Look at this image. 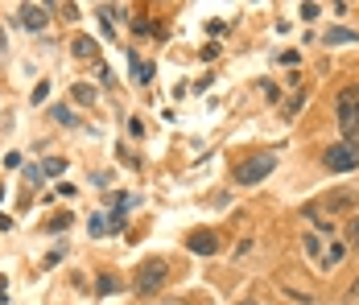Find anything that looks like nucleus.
I'll list each match as a JSON object with an SVG mask.
<instances>
[{"mask_svg":"<svg viewBox=\"0 0 359 305\" xmlns=\"http://www.w3.org/2000/svg\"><path fill=\"white\" fill-rule=\"evenodd\" d=\"M335 112H339V128H343L347 145L359 149V82H351V87H343V91H339Z\"/></svg>","mask_w":359,"mask_h":305,"instance_id":"obj_1","label":"nucleus"},{"mask_svg":"<svg viewBox=\"0 0 359 305\" xmlns=\"http://www.w3.org/2000/svg\"><path fill=\"white\" fill-rule=\"evenodd\" d=\"M166 281H170V268H166V260H157V256L141 260V268L132 272V289H137L141 297H153L157 289H166Z\"/></svg>","mask_w":359,"mask_h":305,"instance_id":"obj_2","label":"nucleus"},{"mask_svg":"<svg viewBox=\"0 0 359 305\" xmlns=\"http://www.w3.org/2000/svg\"><path fill=\"white\" fill-rule=\"evenodd\" d=\"M272 169H277V157L272 152H256V157H248V161H240L236 169H231V182L236 186H256V182H265Z\"/></svg>","mask_w":359,"mask_h":305,"instance_id":"obj_3","label":"nucleus"},{"mask_svg":"<svg viewBox=\"0 0 359 305\" xmlns=\"http://www.w3.org/2000/svg\"><path fill=\"white\" fill-rule=\"evenodd\" d=\"M322 165H326L331 173H351V169H359V149H351L347 141H343V145H331L326 157H322Z\"/></svg>","mask_w":359,"mask_h":305,"instance_id":"obj_4","label":"nucleus"},{"mask_svg":"<svg viewBox=\"0 0 359 305\" xmlns=\"http://www.w3.org/2000/svg\"><path fill=\"white\" fill-rule=\"evenodd\" d=\"M186 243H190L194 256H215V252H219V235H215V231H194Z\"/></svg>","mask_w":359,"mask_h":305,"instance_id":"obj_5","label":"nucleus"},{"mask_svg":"<svg viewBox=\"0 0 359 305\" xmlns=\"http://www.w3.org/2000/svg\"><path fill=\"white\" fill-rule=\"evenodd\" d=\"M46 4H21V25L25 29H46Z\"/></svg>","mask_w":359,"mask_h":305,"instance_id":"obj_6","label":"nucleus"},{"mask_svg":"<svg viewBox=\"0 0 359 305\" xmlns=\"http://www.w3.org/2000/svg\"><path fill=\"white\" fill-rule=\"evenodd\" d=\"M322 42H326V46H347V42H359V33L356 29H343V25H331V29L322 33Z\"/></svg>","mask_w":359,"mask_h":305,"instance_id":"obj_7","label":"nucleus"},{"mask_svg":"<svg viewBox=\"0 0 359 305\" xmlns=\"http://www.w3.org/2000/svg\"><path fill=\"white\" fill-rule=\"evenodd\" d=\"M322 207H326L331 215H339V211H347V207H356V194H351V190H335V194H331V198H326Z\"/></svg>","mask_w":359,"mask_h":305,"instance_id":"obj_8","label":"nucleus"},{"mask_svg":"<svg viewBox=\"0 0 359 305\" xmlns=\"http://www.w3.org/2000/svg\"><path fill=\"white\" fill-rule=\"evenodd\" d=\"M301 215H306V219H310V223H314V231H322V235H335V227H331V219H326V215H322V211H318V207H306V211H301Z\"/></svg>","mask_w":359,"mask_h":305,"instance_id":"obj_9","label":"nucleus"},{"mask_svg":"<svg viewBox=\"0 0 359 305\" xmlns=\"http://www.w3.org/2000/svg\"><path fill=\"white\" fill-rule=\"evenodd\" d=\"M62 169H67V161H62V157H46V161H42V177H58Z\"/></svg>","mask_w":359,"mask_h":305,"instance_id":"obj_10","label":"nucleus"},{"mask_svg":"<svg viewBox=\"0 0 359 305\" xmlns=\"http://www.w3.org/2000/svg\"><path fill=\"white\" fill-rule=\"evenodd\" d=\"M112 231V215H95L91 219V235H107Z\"/></svg>","mask_w":359,"mask_h":305,"instance_id":"obj_11","label":"nucleus"},{"mask_svg":"<svg viewBox=\"0 0 359 305\" xmlns=\"http://www.w3.org/2000/svg\"><path fill=\"white\" fill-rule=\"evenodd\" d=\"M301 247H306V256L322 260V243H318V235H306V239H301Z\"/></svg>","mask_w":359,"mask_h":305,"instance_id":"obj_12","label":"nucleus"},{"mask_svg":"<svg viewBox=\"0 0 359 305\" xmlns=\"http://www.w3.org/2000/svg\"><path fill=\"white\" fill-rule=\"evenodd\" d=\"M339 260H343V247H339V243H331V247L322 252V264H326V268H335Z\"/></svg>","mask_w":359,"mask_h":305,"instance_id":"obj_13","label":"nucleus"},{"mask_svg":"<svg viewBox=\"0 0 359 305\" xmlns=\"http://www.w3.org/2000/svg\"><path fill=\"white\" fill-rule=\"evenodd\" d=\"M75 54H79V58H95V42H91V37H79V42H75Z\"/></svg>","mask_w":359,"mask_h":305,"instance_id":"obj_14","label":"nucleus"},{"mask_svg":"<svg viewBox=\"0 0 359 305\" xmlns=\"http://www.w3.org/2000/svg\"><path fill=\"white\" fill-rule=\"evenodd\" d=\"M50 116H54L58 124H75V116H71V107H67V103H58V107H54Z\"/></svg>","mask_w":359,"mask_h":305,"instance_id":"obj_15","label":"nucleus"},{"mask_svg":"<svg viewBox=\"0 0 359 305\" xmlns=\"http://www.w3.org/2000/svg\"><path fill=\"white\" fill-rule=\"evenodd\" d=\"M347 243L359 247V215H351V223H347Z\"/></svg>","mask_w":359,"mask_h":305,"instance_id":"obj_16","label":"nucleus"},{"mask_svg":"<svg viewBox=\"0 0 359 305\" xmlns=\"http://www.w3.org/2000/svg\"><path fill=\"white\" fill-rule=\"evenodd\" d=\"M75 99H79V103H95V91H91V87H75Z\"/></svg>","mask_w":359,"mask_h":305,"instance_id":"obj_17","label":"nucleus"},{"mask_svg":"<svg viewBox=\"0 0 359 305\" xmlns=\"http://www.w3.org/2000/svg\"><path fill=\"white\" fill-rule=\"evenodd\" d=\"M120 285H116V277H99V293H116Z\"/></svg>","mask_w":359,"mask_h":305,"instance_id":"obj_18","label":"nucleus"},{"mask_svg":"<svg viewBox=\"0 0 359 305\" xmlns=\"http://www.w3.org/2000/svg\"><path fill=\"white\" fill-rule=\"evenodd\" d=\"M62 227H71V215H58V219H50V231H62Z\"/></svg>","mask_w":359,"mask_h":305,"instance_id":"obj_19","label":"nucleus"},{"mask_svg":"<svg viewBox=\"0 0 359 305\" xmlns=\"http://www.w3.org/2000/svg\"><path fill=\"white\" fill-rule=\"evenodd\" d=\"M318 17V4H301V21H314Z\"/></svg>","mask_w":359,"mask_h":305,"instance_id":"obj_20","label":"nucleus"},{"mask_svg":"<svg viewBox=\"0 0 359 305\" xmlns=\"http://www.w3.org/2000/svg\"><path fill=\"white\" fill-rule=\"evenodd\" d=\"M25 177H29V182L37 186V182H42V165H29V169H25Z\"/></svg>","mask_w":359,"mask_h":305,"instance_id":"obj_21","label":"nucleus"},{"mask_svg":"<svg viewBox=\"0 0 359 305\" xmlns=\"http://www.w3.org/2000/svg\"><path fill=\"white\" fill-rule=\"evenodd\" d=\"M347 297H351V302H359V281L351 285V293H347Z\"/></svg>","mask_w":359,"mask_h":305,"instance_id":"obj_22","label":"nucleus"},{"mask_svg":"<svg viewBox=\"0 0 359 305\" xmlns=\"http://www.w3.org/2000/svg\"><path fill=\"white\" fill-rule=\"evenodd\" d=\"M4 46H8V37H4V29H0V50H4Z\"/></svg>","mask_w":359,"mask_h":305,"instance_id":"obj_23","label":"nucleus"},{"mask_svg":"<svg viewBox=\"0 0 359 305\" xmlns=\"http://www.w3.org/2000/svg\"><path fill=\"white\" fill-rule=\"evenodd\" d=\"M240 305H256V302H240Z\"/></svg>","mask_w":359,"mask_h":305,"instance_id":"obj_24","label":"nucleus"}]
</instances>
